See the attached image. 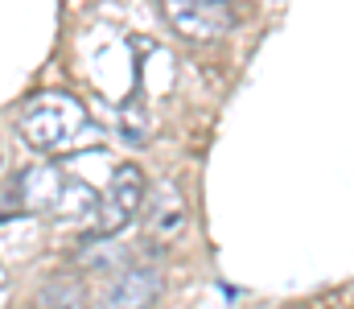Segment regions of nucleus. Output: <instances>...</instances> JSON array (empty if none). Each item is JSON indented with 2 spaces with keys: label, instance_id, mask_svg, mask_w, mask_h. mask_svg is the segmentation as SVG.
Returning a JSON list of instances; mask_svg holds the SVG:
<instances>
[{
  "label": "nucleus",
  "instance_id": "4",
  "mask_svg": "<svg viewBox=\"0 0 354 309\" xmlns=\"http://www.w3.org/2000/svg\"><path fill=\"white\" fill-rule=\"evenodd\" d=\"M185 227H189V203L181 198V190L177 186H157L153 203L145 210V235L153 243H174L177 235H185Z\"/></svg>",
  "mask_w": 354,
  "mask_h": 309
},
{
  "label": "nucleus",
  "instance_id": "1",
  "mask_svg": "<svg viewBox=\"0 0 354 309\" xmlns=\"http://www.w3.org/2000/svg\"><path fill=\"white\" fill-rule=\"evenodd\" d=\"M83 128H87V107L66 91H41V95L25 100L21 115H17V132L37 153H58V149L75 144Z\"/></svg>",
  "mask_w": 354,
  "mask_h": 309
},
{
  "label": "nucleus",
  "instance_id": "5",
  "mask_svg": "<svg viewBox=\"0 0 354 309\" xmlns=\"http://www.w3.org/2000/svg\"><path fill=\"white\" fill-rule=\"evenodd\" d=\"M157 293H161V272L149 268V264H136V268H124L107 285L103 309H145Z\"/></svg>",
  "mask_w": 354,
  "mask_h": 309
},
{
  "label": "nucleus",
  "instance_id": "7",
  "mask_svg": "<svg viewBox=\"0 0 354 309\" xmlns=\"http://www.w3.org/2000/svg\"><path fill=\"white\" fill-rule=\"evenodd\" d=\"M0 169H4V153H0Z\"/></svg>",
  "mask_w": 354,
  "mask_h": 309
},
{
  "label": "nucleus",
  "instance_id": "3",
  "mask_svg": "<svg viewBox=\"0 0 354 309\" xmlns=\"http://www.w3.org/2000/svg\"><path fill=\"white\" fill-rule=\"evenodd\" d=\"M169 25L181 37L194 41H214L235 29V0H161Z\"/></svg>",
  "mask_w": 354,
  "mask_h": 309
},
{
  "label": "nucleus",
  "instance_id": "2",
  "mask_svg": "<svg viewBox=\"0 0 354 309\" xmlns=\"http://www.w3.org/2000/svg\"><path fill=\"white\" fill-rule=\"evenodd\" d=\"M145 198H149V178H145V169H140V165H132V161L115 165V174H111L107 190L99 194V203H95V210H91L87 235H91V239L120 235V231L140 214Z\"/></svg>",
  "mask_w": 354,
  "mask_h": 309
},
{
  "label": "nucleus",
  "instance_id": "6",
  "mask_svg": "<svg viewBox=\"0 0 354 309\" xmlns=\"http://www.w3.org/2000/svg\"><path fill=\"white\" fill-rule=\"evenodd\" d=\"M33 309H83V293L71 285V281H54L37 293Z\"/></svg>",
  "mask_w": 354,
  "mask_h": 309
}]
</instances>
